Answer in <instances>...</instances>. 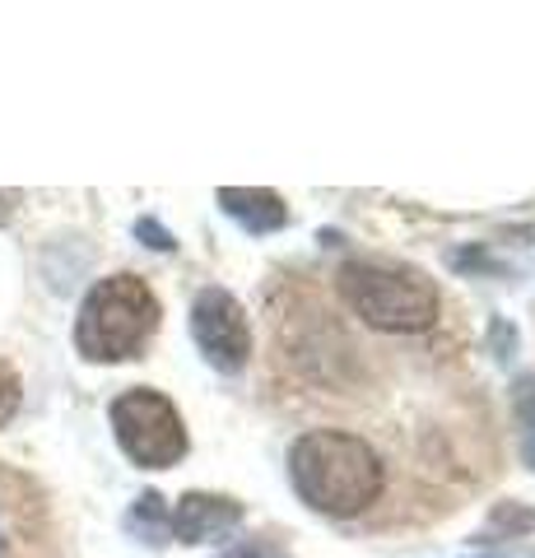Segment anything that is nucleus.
Listing matches in <instances>:
<instances>
[{
	"label": "nucleus",
	"mask_w": 535,
	"mask_h": 558,
	"mask_svg": "<svg viewBox=\"0 0 535 558\" xmlns=\"http://www.w3.org/2000/svg\"><path fill=\"white\" fill-rule=\"evenodd\" d=\"M243 526V502L223 498V494H182L178 508L168 512V531L182 539V545H210Z\"/></svg>",
	"instance_id": "obj_7"
},
{
	"label": "nucleus",
	"mask_w": 535,
	"mask_h": 558,
	"mask_svg": "<svg viewBox=\"0 0 535 558\" xmlns=\"http://www.w3.org/2000/svg\"><path fill=\"white\" fill-rule=\"evenodd\" d=\"M159 299L141 275H108L84 293L75 317V349L89 363H126L141 359L149 336L159 330Z\"/></svg>",
	"instance_id": "obj_2"
},
{
	"label": "nucleus",
	"mask_w": 535,
	"mask_h": 558,
	"mask_svg": "<svg viewBox=\"0 0 535 558\" xmlns=\"http://www.w3.org/2000/svg\"><path fill=\"white\" fill-rule=\"evenodd\" d=\"M289 480L299 498L321 517H358L387 488V465L368 447V438L344 428H307L289 447Z\"/></svg>",
	"instance_id": "obj_1"
},
{
	"label": "nucleus",
	"mask_w": 535,
	"mask_h": 558,
	"mask_svg": "<svg viewBox=\"0 0 535 558\" xmlns=\"http://www.w3.org/2000/svg\"><path fill=\"white\" fill-rule=\"evenodd\" d=\"M112 433H117V447L126 451L131 465L141 470H168L186 457V428H182V414L178 405L154 391V387H131L112 400Z\"/></svg>",
	"instance_id": "obj_4"
},
{
	"label": "nucleus",
	"mask_w": 535,
	"mask_h": 558,
	"mask_svg": "<svg viewBox=\"0 0 535 558\" xmlns=\"http://www.w3.org/2000/svg\"><path fill=\"white\" fill-rule=\"evenodd\" d=\"M512 414H516V428H522V461L526 470H535V377L531 373L512 381Z\"/></svg>",
	"instance_id": "obj_10"
},
{
	"label": "nucleus",
	"mask_w": 535,
	"mask_h": 558,
	"mask_svg": "<svg viewBox=\"0 0 535 558\" xmlns=\"http://www.w3.org/2000/svg\"><path fill=\"white\" fill-rule=\"evenodd\" d=\"M336 289L344 307L382 336H424L438 322V289L420 270L387 260H344Z\"/></svg>",
	"instance_id": "obj_3"
},
{
	"label": "nucleus",
	"mask_w": 535,
	"mask_h": 558,
	"mask_svg": "<svg viewBox=\"0 0 535 558\" xmlns=\"http://www.w3.org/2000/svg\"><path fill=\"white\" fill-rule=\"evenodd\" d=\"M516 539V535H531L535 531V508H526V502H498L494 517H489V526H485V539L494 535H503Z\"/></svg>",
	"instance_id": "obj_11"
},
{
	"label": "nucleus",
	"mask_w": 535,
	"mask_h": 558,
	"mask_svg": "<svg viewBox=\"0 0 535 558\" xmlns=\"http://www.w3.org/2000/svg\"><path fill=\"white\" fill-rule=\"evenodd\" d=\"M219 209L233 223H243L247 233H275L289 223V205L284 196H275L266 186H219Z\"/></svg>",
	"instance_id": "obj_8"
},
{
	"label": "nucleus",
	"mask_w": 535,
	"mask_h": 558,
	"mask_svg": "<svg viewBox=\"0 0 535 558\" xmlns=\"http://www.w3.org/2000/svg\"><path fill=\"white\" fill-rule=\"evenodd\" d=\"M475 558H535V554H475Z\"/></svg>",
	"instance_id": "obj_16"
},
{
	"label": "nucleus",
	"mask_w": 535,
	"mask_h": 558,
	"mask_svg": "<svg viewBox=\"0 0 535 558\" xmlns=\"http://www.w3.org/2000/svg\"><path fill=\"white\" fill-rule=\"evenodd\" d=\"M135 238H141L145 247H154V252H172V247H178V238H172L159 219H135Z\"/></svg>",
	"instance_id": "obj_13"
},
{
	"label": "nucleus",
	"mask_w": 535,
	"mask_h": 558,
	"mask_svg": "<svg viewBox=\"0 0 535 558\" xmlns=\"http://www.w3.org/2000/svg\"><path fill=\"white\" fill-rule=\"evenodd\" d=\"M20 400H24V387H20V373L10 368L5 359H0V428L10 424L14 414H20Z\"/></svg>",
	"instance_id": "obj_12"
},
{
	"label": "nucleus",
	"mask_w": 535,
	"mask_h": 558,
	"mask_svg": "<svg viewBox=\"0 0 535 558\" xmlns=\"http://www.w3.org/2000/svg\"><path fill=\"white\" fill-rule=\"evenodd\" d=\"M14 215V196H10V191H0V223H5Z\"/></svg>",
	"instance_id": "obj_15"
},
{
	"label": "nucleus",
	"mask_w": 535,
	"mask_h": 558,
	"mask_svg": "<svg viewBox=\"0 0 535 558\" xmlns=\"http://www.w3.org/2000/svg\"><path fill=\"white\" fill-rule=\"evenodd\" d=\"M192 336H196L200 354H205V363H210L215 373L233 377V373L247 368V359H252V326H247L243 303H238L229 289L210 284V289L196 293V303H192Z\"/></svg>",
	"instance_id": "obj_6"
},
{
	"label": "nucleus",
	"mask_w": 535,
	"mask_h": 558,
	"mask_svg": "<svg viewBox=\"0 0 535 558\" xmlns=\"http://www.w3.org/2000/svg\"><path fill=\"white\" fill-rule=\"evenodd\" d=\"M219 558H293V554L280 549V545H270V539H247V545H238V549L219 554Z\"/></svg>",
	"instance_id": "obj_14"
},
{
	"label": "nucleus",
	"mask_w": 535,
	"mask_h": 558,
	"mask_svg": "<svg viewBox=\"0 0 535 558\" xmlns=\"http://www.w3.org/2000/svg\"><path fill=\"white\" fill-rule=\"evenodd\" d=\"M0 558H57L47 494L0 461Z\"/></svg>",
	"instance_id": "obj_5"
},
{
	"label": "nucleus",
	"mask_w": 535,
	"mask_h": 558,
	"mask_svg": "<svg viewBox=\"0 0 535 558\" xmlns=\"http://www.w3.org/2000/svg\"><path fill=\"white\" fill-rule=\"evenodd\" d=\"M126 531L141 539V545H163V539H168V502L154 494V488H145V494L131 502Z\"/></svg>",
	"instance_id": "obj_9"
}]
</instances>
